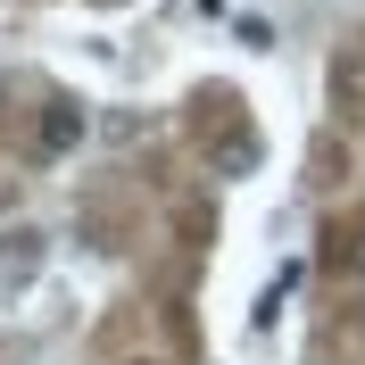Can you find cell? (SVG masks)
Instances as JSON below:
<instances>
[{"label":"cell","instance_id":"2","mask_svg":"<svg viewBox=\"0 0 365 365\" xmlns=\"http://www.w3.org/2000/svg\"><path fill=\"white\" fill-rule=\"evenodd\" d=\"M34 266H42V241H34V232H9V241H0V282H25Z\"/></svg>","mask_w":365,"mask_h":365},{"label":"cell","instance_id":"3","mask_svg":"<svg viewBox=\"0 0 365 365\" xmlns=\"http://www.w3.org/2000/svg\"><path fill=\"white\" fill-rule=\"evenodd\" d=\"M332 100H341L349 116H365V50H357V58H341V67H332Z\"/></svg>","mask_w":365,"mask_h":365},{"label":"cell","instance_id":"1","mask_svg":"<svg viewBox=\"0 0 365 365\" xmlns=\"http://www.w3.org/2000/svg\"><path fill=\"white\" fill-rule=\"evenodd\" d=\"M83 125H91V116L75 108V100H58V108L42 116V150H50V158H58V150H75V141H83Z\"/></svg>","mask_w":365,"mask_h":365},{"label":"cell","instance_id":"4","mask_svg":"<svg viewBox=\"0 0 365 365\" xmlns=\"http://www.w3.org/2000/svg\"><path fill=\"white\" fill-rule=\"evenodd\" d=\"M225 166H232V175H241V166H257V141H250V133H232V141H225Z\"/></svg>","mask_w":365,"mask_h":365}]
</instances>
